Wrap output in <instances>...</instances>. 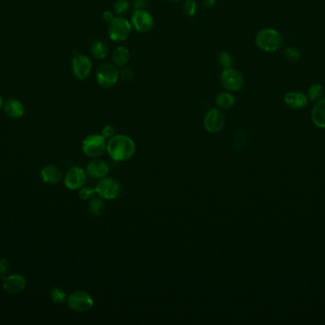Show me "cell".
<instances>
[{"label":"cell","mask_w":325,"mask_h":325,"mask_svg":"<svg viewBox=\"0 0 325 325\" xmlns=\"http://www.w3.org/2000/svg\"><path fill=\"white\" fill-rule=\"evenodd\" d=\"M116 130L112 125H106L104 126L103 129L101 131V135L103 136L106 139H110L115 136Z\"/></svg>","instance_id":"31"},{"label":"cell","mask_w":325,"mask_h":325,"mask_svg":"<svg viewBox=\"0 0 325 325\" xmlns=\"http://www.w3.org/2000/svg\"><path fill=\"white\" fill-rule=\"evenodd\" d=\"M96 195V188L90 187V186H83L79 189V196L81 199L83 200H90L95 197Z\"/></svg>","instance_id":"29"},{"label":"cell","mask_w":325,"mask_h":325,"mask_svg":"<svg viewBox=\"0 0 325 325\" xmlns=\"http://www.w3.org/2000/svg\"><path fill=\"white\" fill-rule=\"evenodd\" d=\"M87 176L91 179H102L106 178L110 172V167L108 163L99 158H95L90 162L87 163Z\"/></svg>","instance_id":"15"},{"label":"cell","mask_w":325,"mask_h":325,"mask_svg":"<svg viewBox=\"0 0 325 325\" xmlns=\"http://www.w3.org/2000/svg\"><path fill=\"white\" fill-rule=\"evenodd\" d=\"M82 151L88 157L97 158L107 151V140L99 134L89 135L82 142Z\"/></svg>","instance_id":"4"},{"label":"cell","mask_w":325,"mask_h":325,"mask_svg":"<svg viewBox=\"0 0 325 325\" xmlns=\"http://www.w3.org/2000/svg\"><path fill=\"white\" fill-rule=\"evenodd\" d=\"M133 72L131 71V69L127 68V67H123V69L119 71V77L123 80V82H129L133 79Z\"/></svg>","instance_id":"30"},{"label":"cell","mask_w":325,"mask_h":325,"mask_svg":"<svg viewBox=\"0 0 325 325\" xmlns=\"http://www.w3.org/2000/svg\"><path fill=\"white\" fill-rule=\"evenodd\" d=\"M182 9H183V13L187 16L193 17L197 12V3L195 0H184L182 4Z\"/></svg>","instance_id":"27"},{"label":"cell","mask_w":325,"mask_h":325,"mask_svg":"<svg viewBox=\"0 0 325 325\" xmlns=\"http://www.w3.org/2000/svg\"><path fill=\"white\" fill-rule=\"evenodd\" d=\"M96 195L103 200H112L119 196L122 187L119 181L112 178L99 179L96 186Z\"/></svg>","instance_id":"5"},{"label":"cell","mask_w":325,"mask_h":325,"mask_svg":"<svg viewBox=\"0 0 325 325\" xmlns=\"http://www.w3.org/2000/svg\"><path fill=\"white\" fill-rule=\"evenodd\" d=\"M130 60V52L125 46H119L113 51L112 62L118 67H126Z\"/></svg>","instance_id":"19"},{"label":"cell","mask_w":325,"mask_h":325,"mask_svg":"<svg viewBox=\"0 0 325 325\" xmlns=\"http://www.w3.org/2000/svg\"><path fill=\"white\" fill-rule=\"evenodd\" d=\"M218 61H219V64L222 66V68L224 69V68H228V67L232 66L233 58H232L231 55H230L228 52L222 51V52L219 54Z\"/></svg>","instance_id":"28"},{"label":"cell","mask_w":325,"mask_h":325,"mask_svg":"<svg viewBox=\"0 0 325 325\" xmlns=\"http://www.w3.org/2000/svg\"><path fill=\"white\" fill-rule=\"evenodd\" d=\"M2 104H3V101H2V98H1V96H0V108L2 107Z\"/></svg>","instance_id":"36"},{"label":"cell","mask_w":325,"mask_h":325,"mask_svg":"<svg viewBox=\"0 0 325 325\" xmlns=\"http://www.w3.org/2000/svg\"><path fill=\"white\" fill-rule=\"evenodd\" d=\"M311 119L317 127L325 129V98L319 99L313 107Z\"/></svg>","instance_id":"18"},{"label":"cell","mask_w":325,"mask_h":325,"mask_svg":"<svg viewBox=\"0 0 325 325\" xmlns=\"http://www.w3.org/2000/svg\"><path fill=\"white\" fill-rule=\"evenodd\" d=\"M51 299L52 301H54L55 303L57 304H62L64 302L67 301V294L66 292L62 290L59 287H55L52 291H51Z\"/></svg>","instance_id":"26"},{"label":"cell","mask_w":325,"mask_h":325,"mask_svg":"<svg viewBox=\"0 0 325 325\" xmlns=\"http://www.w3.org/2000/svg\"><path fill=\"white\" fill-rule=\"evenodd\" d=\"M2 286L6 292L17 294L22 292L26 287V279L21 275H10L2 278Z\"/></svg>","instance_id":"14"},{"label":"cell","mask_w":325,"mask_h":325,"mask_svg":"<svg viewBox=\"0 0 325 325\" xmlns=\"http://www.w3.org/2000/svg\"><path fill=\"white\" fill-rule=\"evenodd\" d=\"M88 209L89 212L94 215V216H101L105 212L106 209V205L104 204V200L102 198L98 197H94L92 199H90V202L88 205Z\"/></svg>","instance_id":"23"},{"label":"cell","mask_w":325,"mask_h":325,"mask_svg":"<svg viewBox=\"0 0 325 325\" xmlns=\"http://www.w3.org/2000/svg\"><path fill=\"white\" fill-rule=\"evenodd\" d=\"M284 56L287 60L291 62H298L301 59V54L298 48L294 46H288L284 50Z\"/></svg>","instance_id":"25"},{"label":"cell","mask_w":325,"mask_h":325,"mask_svg":"<svg viewBox=\"0 0 325 325\" xmlns=\"http://www.w3.org/2000/svg\"><path fill=\"white\" fill-rule=\"evenodd\" d=\"M102 17H103L104 21L107 22V23H111V21L114 19V15L113 13L107 10V11H104L103 14H102Z\"/></svg>","instance_id":"33"},{"label":"cell","mask_w":325,"mask_h":325,"mask_svg":"<svg viewBox=\"0 0 325 325\" xmlns=\"http://www.w3.org/2000/svg\"><path fill=\"white\" fill-rule=\"evenodd\" d=\"M222 87L228 92H238L244 87V76L237 69L232 66L224 68L221 73Z\"/></svg>","instance_id":"7"},{"label":"cell","mask_w":325,"mask_h":325,"mask_svg":"<svg viewBox=\"0 0 325 325\" xmlns=\"http://www.w3.org/2000/svg\"><path fill=\"white\" fill-rule=\"evenodd\" d=\"M148 5V0H134L133 7L135 9H145Z\"/></svg>","instance_id":"34"},{"label":"cell","mask_w":325,"mask_h":325,"mask_svg":"<svg viewBox=\"0 0 325 325\" xmlns=\"http://www.w3.org/2000/svg\"><path fill=\"white\" fill-rule=\"evenodd\" d=\"M107 152L116 162H125L133 157L136 152L134 140L127 135H115L107 142Z\"/></svg>","instance_id":"1"},{"label":"cell","mask_w":325,"mask_h":325,"mask_svg":"<svg viewBox=\"0 0 325 325\" xmlns=\"http://www.w3.org/2000/svg\"><path fill=\"white\" fill-rule=\"evenodd\" d=\"M132 31L130 21L124 17H115L109 25L108 34L113 42H123L127 40Z\"/></svg>","instance_id":"3"},{"label":"cell","mask_w":325,"mask_h":325,"mask_svg":"<svg viewBox=\"0 0 325 325\" xmlns=\"http://www.w3.org/2000/svg\"><path fill=\"white\" fill-rule=\"evenodd\" d=\"M87 174L86 170L78 166H74L66 173L64 183L65 186L69 190L74 191L83 187L87 182Z\"/></svg>","instance_id":"12"},{"label":"cell","mask_w":325,"mask_h":325,"mask_svg":"<svg viewBox=\"0 0 325 325\" xmlns=\"http://www.w3.org/2000/svg\"><path fill=\"white\" fill-rule=\"evenodd\" d=\"M204 125L207 132L217 134L221 132L225 125V115L221 109L212 108L208 110L205 115Z\"/></svg>","instance_id":"10"},{"label":"cell","mask_w":325,"mask_h":325,"mask_svg":"<svg viewBox=\"0 0 325 325\" xmlns=\"http://www.w3.org/2000/svg\"><path fill=\"white\" fill-rule=\"evenodd\" d=\"M257 47L265 53L277 52L283 45V37L277 30L264 28L259 31L255 37Z\"/></svg>","instance_id":"2"},{"label":"cell","mask_w":325,"mask_h":325,"mask_svg":"<svg viewBox=\"0 0 325 325\" xmlns=\"http://www.w3.org/2000/svg\"><path fill=\"white\" fill-rule=\"evenodd\" d=\"M284 102L292 110H301L308 105V98L301 91H289L284 97Z\"/></svg>","instance_id":"13"},{"label":"cell","mask_w":325,"mask_h":325,"mask_svg":"<svg viewBox=\"0 0 325 325\" xmlns=\"http://www.w3.org/2000/svg\"><path fill=\"white\" fill-rule=\"evenodd\" d=\"M69 307L75 312H87L94 307L95 301L92 297L83 290L72 292L67 299Z\"/></svg>","instance_id":"8"},{"label":"cell","mask_w":325,"mask_h":325,"mask_svg":"<svg viewBox=\"0 0 325 325\" xmlns=\"http://www.w3.org/2000/svg\"><path fill=\"white\" fill-rule=\"evenodd\" d=\"M72 73L78 80H85L92 71V62L89 57L83 54L75 55L72 61Z\"/></svg>","instance_id":"11"},{"label":"cell","mask_w":325,"mask_h":325,"mask_svg":"<svg viewBox=\"0 0 325 325\" xmlns=\"http://www.w3.org/2000/svg\"><path fill=\"white\" fill-rule=\"evenodd\" d=\"M216 106L221 110H229L235 104V98L231 92H222L215 98Z\"/></svg>","instance_id":"20"},{"label":"cell","mask_w":325,"mask_h":325,"mask_svg":"<svg viewBox=\"0 0 325 325\" xmlns=\"http://www.w3.org/2000/svg\"><path fill=\"white\" fill-rule=\"evenodd\" d=\"M130 23L139 33H148L154 26V19L151 13L145 9H135L132 13Z\"/></svg>","instance_id":"9"},{"label":"cell","mask_w":325,"mask_h":325,"mask_svg":"<svg viewBox=\"0 0 325 325\" xmlns=\"http://www.w3.org/2000/svg\"><path fill=\"white\" fill-rule=\"evenodd\" d=\"M324 87L319 83H314L310 86L307 91V98L311 102H317L319 99L323 98Z\"/></svg>","instance_id":"22"},{"label":"cell","mask_w":325,"mask_h":325,"mask_svg":"<svg viewBox=\"0 0 325 325\" xmlns=\"http://www.w3.org/2000/svg\"><path fill=\"white\" fill-rule=\"evenodd\" d=\"M4 113L11 118H20L24 114V106L16 98H10L3 105Z\"/></svg>","instance_id":"16"},{"label":"cell","mask_w":325,"mask_h":325,"mask_svg":"<svg viewBox=\"0 0 325 325\" xmlns=\"http://www.w3.org/2000/svg\"><path fill=\"white\" fill-rule=\"evenodd\" d=\"M168 1H170V2H173V3H176V2H179V1H181V0H168Z\"/></svg>","instance_id":"37"},{"label":"cell","mask_w":325,"mask_h":325,"mask_svg":"<svg viewBox=\"0 0 325 325\" xmlns=\"http://www.w3.org/2000/svg\"><path fill=\"white\" fill-rule=\"evenodd\" d=\"M91 54L98 60H102L109 55V47L106 42L97 40L91 46Z\"/></svg>","instance_id":"21"},{"label":"cell","mask_w":325,"mask_h":325,"mask_svg":"<svg viewBox=\"0 0 325 325\" xmlns=\"http://www.w3.org/2000/svg\"><path fill=\"white\" fill-rule=\"evenodd\" d=\"M42 180L47 184H56L62 179V173L56 165H47L41 170Z\"/></svg>","instance_id":"17"},{"label":"cell","mask_w":325,"mask_h":325,"mask_svg":"<svg viewBox=\"0 0 325 325\" xmlns=\"http://www.w3.org/2000/svg\"><path fill=\"white\" fill-rule=\"evenodd\" d=\"M130 8V3L128 0H116L113 4V12L118 17L126 15Z\"/></svg>","instance_id":"24"},{"label":"cell","mask_w":325,"mask_h":325,"mask_svg":"<svg viewBox=\"0 0 325 325\" xmlns=\"http://www.w3.org/2000/svg\"><path fill=\"white\" fill-rule=\"evenodd\" d=\"M97 83L103 88H111L119 80V71L116 66L110 63H103L97 68L96 72Z\"/></svg>","instance_id":"6"},{"label":"cell","mask_w":325,"mask_h":325,"mask_svg":"<svg viewBox=\"0 0 325 325\" xmlns=\"http://www.w3.org/2000/svg\"><path fill=\"white\" fill-rule=\"evenodd\" d=\"M216 2H217V0H203V4L207 8L213 7L216 4Z\"/></svg>","instance_id":"35"},{"label":"cell","mask_w":325,"mask_h":325,"mask_svg":"<svg viewBox=\"0 0 325 325\" xmlns=\"http://www.w3.org/2000/svg\"><path fill=\"white\" fill-rule=\"evenodd\" d=\"M10 269L8 260L2 259L0 260V276H4Z\"/></svg>","instance_id":"32"}]
</instances>
